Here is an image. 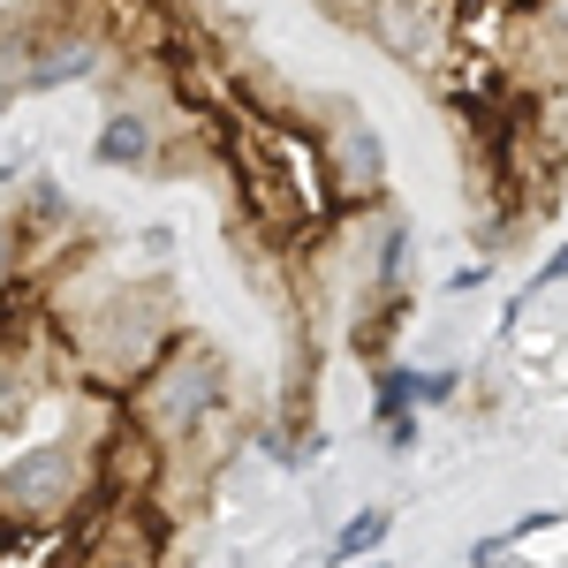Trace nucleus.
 Here are the masks:
<instances>
[{"mask_svg": "<svg viewBox=\"0 0 568 568\" xmlns=\"http://www.w3.org/2000/svg\"><path fill=\"white\" fill-rule=\"evenodd\" d=\"M175 342H182L175 296H168L160 281H144V288H114V296L77 326V364H84L91 379H106V387H136Z\"/></svg>", "mask_w": 568, "mask_h": 568, "instance_id": "nucleus-1", "label": "nucleus"}, {"mask_svg": "<svg viewBox=\"0 0 568 568\" xmlns=\"http://www.w3.org/2000/svg\"><path fill=\"white\" fill-rule=\"evenodd\" d=\"M99 500L106 493H99V447L91 439H45L0 470V516L16 530H61L91 516Z\"/></svg>", "mask_w": 568, "mask_h": 568, "instance_id": "nucleus-2", "label": "nucleus"}, {"mask_svg": "<svg viewBox=\"0 0 568 568\" xmlns=\"http://www.w3.org/2000/svg\"><path fill=\"white\" fill-rule=\"evenodd\" d=\"M220 402H227L220 356L205 349V342H175V349L130 387V425L168 455V447H182V439H197L205 425H213Z\"/></svg>", "mask_w": 568, "mask_h": 568, "instance_id": "nucleus-3", "label": "nucleus"}, {"mask_svg": "<svg viewBox=\"0 0 568 568\" xmlns=\"http://www.w3.org/2000/svg\"><path fill=\"white\" fill-rule=\"evenodd\" d=\"M160 561H168V508L144 493V500H99L91 516H77L61 568H160Z\"/></svg>", "mask_w": 568, "mask_h": 568, "instance_id": "nucleus-4", "label": "nucleus"}, {"mask_svg": "<svg viewBox=\"0 0 568 568\" xmlns=\"http://www.w3.org/2000/svg\"><path fill=\"white\" fill-rule=\"evenodd\" d=\"M356 23L379 53H394L417 77H439L455 53V0H364Z\"/></svg>", "mask_w": 568, "mask_h": 568, "instance_id": "nucleus-5", "label": "nucleus"}, {"mask_svg": "<svg viewBox=\"0 0 568 568\" xmlns=\"http://www.w3.org/2000/svg\"><path fill=\"white\" fill-rule=\"evenodd\" d=\"M99 61H106V39H91V31H45V39L0 53V84L8 91H61V84L99 77Z\"/></svg>", "mask_w": 568, "mask_h": 568, "instance_id": "nucleus-6", "label": "nucleus"}, {"mask_svg": "<svg viewBox=\"0 0 568 568\" xmlns=\"http://www.w3.org/2000/svg\"><path fill=\"white\" fill-rule=\"evenodd\" d=\"M318 168H326L334 205H364V197L387 190V152H379V136L364 130V122H349V114H342L334 136H318Z\"/></svg>", "mask_w": 568, "mask_h": 568, "instance_id": "nucleus-7", "label": "nucleus"}, {"mask_svg": "<svg viewBox=\"0 0 568 568\" xmlns=\"http://www.w3.org/2000/svg\"><path fill=\"white\" fill-rule=\"evenodd\" d=\"M265 152H273V175L288 182V197H296V220L318 235L334 220V190H326V168H318V136L288 130V122H265Z\"/></svg>", "mask_w": 568, "mask_h": 568, "instance_id": "nucleus-8", "label": "nucleus"}, {"mask_svg": "<svg viewBox=\"0 0 568 568\" xmlns=\"http://www.w3.org/2000/svg\"><path fill=\"white\" fill-rule=\"evenodd\" d=\"M99 160L106 168H136V175H152L160 168V130H152V114H106L99 122Z\"/></svg>", "mask_w": 568, "mask_h": 568, "instance_id": "nucleus-9", "label": "nucleus"}, {"mask_svg": "<svg viewBox=\"0 0 568 568\" xmlns=\"http://www.w3.org/2000/svg\"><path fill=\"white\" fill-rule=\"evenodd\" d=\"M31 402H39V364L16 349V342H0V425H16Z\"/></svg>", "mask_w": 568, "mask_h": 568, "instance_id": "nucleus-10", "label": "nucleus"}, {"mask_svg": "<svg viewBox=\"0 0 568 568\" xmlns=\"http://www.w3.org/2000/svg\"><path fill=\"white\" fill-rule=\"evenodd\" d=\"M379 538H387V508H364V516H356V524L334 538V561H356V554H372Z\"/></svg>", "mask_w": 568, "mask_h": 568, "instance_id": "nucleus-11", "label": "nucleus"}, {"mask_svg": "<svg viewBox=\"0 0 568 568\" xmlns=\"http://www.w3.org/2000/svg\"><path fill=\"white\" fill-rule=\"evenodd\" d=\"M16 273H23V220L0 213V288H8Z\"/></svg>", "mask_w": 568, "mask_h": 568, "instance_id": "nucleus-12", "label": "nucleus"}]
</instances>
